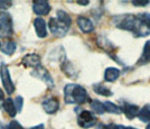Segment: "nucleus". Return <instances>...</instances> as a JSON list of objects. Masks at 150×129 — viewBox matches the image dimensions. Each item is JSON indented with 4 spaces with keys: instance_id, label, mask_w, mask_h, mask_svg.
Returning a JSON list of instances; mask_svg holds the SVG:
<instances>
[{
    "instance_id": "473e14b6",
    "label": "nucleus",
    "mask_w": 150,
    "mask_h": 129,
    "mask_svg": "<svg viewBox=\"0 0 150 129\" xmlns=\"http://www.w3.org/2000/svg\"><path fill=\"white\" fill-rule=\"evenodd\" d=\"M0 129H4V125L2 123H0Z\"/></svg>"
},
{
    "instance_id": "c85d7f7f",
    "label": "nucleus",
    "mask_w": 150,
    "mask_h": 129,
    "mask_svg": "<svg viewBox=\"0 0 150 129\" xmlns=\"http://www.w3.org/2000/svg\"><path fill=\"white\" fill-rule=\"evenodd\" d=\"M28 129H45L44 125L43 123H39L37 126H34V127H31V128H28Z\"/></svg>"
},
{
    "instance_id": "0eeeda50",
    "label": "nucleus",
    "mask_w": 150,
    "mask_h": 129,
    "mask_svg": "<svg viewBox=\"0 0 150 129\" xmlns=\"http://www.w3.org/2000/svg\"><path fill=\"white\" fill-rule=\"evenodd\" d=\"M33 9H34V12L38 16H45V15H48V12L50 11V5L48 1L38 0L33 2Z\"/></svg>"
},
{
    "instance_id": "dca6fc26",
    "label": "nucleus",
    "mask_w": 150,
    "mask_h": 129,
    "mask_svg": "<svg viewBox=\"0 0 150 129\" xmlns=\"http://www.w3.org/2000/svg\"><path fill=\"white\" fill-rule=\"evenodd\" d=\"M4 108H5L6 112L10 117H15V116H16L17 110H16V107H15L13 101L10 98H7L6 100L4 101Z\"/></svg>"
},
{
    "instance_id": "cd10ccee",
    "label": "nucleus",
    "mask_w": 150,
    "mask_h": 129,
    "mask_svg": "<svg viewBox=\"0 0 150 129\" xmlns=\"http://www.w3.org/2000/svg\"><path fill=\"white\" fill-rule=\"evenodd\" d=\"M149 4V1H132V5L136 7H144Z\"/></svg>"
},
{
    "instance_id": "b1692460",
    "label": "nucleus",
    "mask_w": 150,
    "mask_h": 129,
    "mask_svg": "<svg viewBox=\"0 0 150 129\" xmlns=\"http://www.w3.org/2000/svg\"><path fill=\"white\" fill-rule=\"evenodd\" d=\"M13 103H15V107H16V110L20 112L21 109H23V105H24V99L21 98V97H17Z\"/></svg>"
},
{
    "instance_id": "f03ea898",
    "label": "nucleus",
    "mask_w": 150,
    "mask_h": 129,
    "mask_svg": "<svg viewBox=\"0 0 150 129\" xmlns=\"http://www.w3.org/2000/svg\"><path fill=\"white\" fill-rule=\"evenodd\" d=\"M64 100L69 105H82L88 100V94L83 86L69 83L64 88Z\"/></svg>"
},
{
    "instance_id": "9d476101",
    "label": "nucleus",
    "mask_w": 150,
    "mask_h": 129,
    "mask_svg": "<svg viewBox=\"0 0 150 129\" xmlns=\"http://www.w3.org/2000/svg\"><path fill=\"white\" fill-rule=\"evenodd\" d=\"M42 105H43V109L45 110V112L53 115V113H55L58 110L59 102H58V100L56 98H48L46 99L45 101H43Z\"/></svg>"
},
{
    "instance_id": "aec40b11",
    "label": "nucleus",
    "mask_w": 150,
    "mask_h": 129,
    "mask_svg": "<svg viewBox=\"0 0 150 129\" xmlns=\"http://www.w3.org/2000/svg\"><path fill=\"white\" fill-rule=\"evenodd\" d=\"M140 63H148L150 62V41H147V43L144 44V51H142V55L140 58Z\"/></svg>"
},
{
    "instance_id": "4468645a",
    "label": "nucleus",
    "mask_w": 150,
    "mask_h": 129,
    "mask_svg": "<svg viewBox=\"0 0 150 129\" xmlns=\"http://www.w3.org/2000/svg\"><path fill=\"white\" fill-rule=\"evenodd\" d=\"M120 76V70L117 68H108L104 72V81L106 82H114Z\"/></svg>"
},
{
    "instance_id": "6e6552de",
    "label": "nucleus",
    "mask_w": 150,
    "mask_h": 129,
    "mask_svg": "<svg viewBox=\"0 0 150 129\" xmlns=\"http://www.w3.org/2000/svg\"><path fill=\"white\" fill-rule=\"evenodd\" d=\"M35 71L36 72H33V75H35L36 78L38 79H40V80H43L47 84L48 86H54V81L52 79V76L50 75V73L47 72V70L44 68H42V66H38V68H35Z\"/></svg>"
},
{
    "instance_id": "f3484780",
    "label": "nucleus",
    "mask_w": 150,
    "mask_h": 129,
    "mask_svg": "<svg viewBox=\"0 0 150 129\" xmlns=\"http://www.w3.org/2000/svg\"><path fill=\"white\" fill-rule=\"evenodd\" d=\"M93 90L95 93L100 94V96H103V97H110L112 96V91L110 89H108L106 86H104L102 83H96L93 86Z\"/></svg>"
},
{
    "instance_id": "20e7f679",
    "label": "nucleus",
    "mask_w": 150,
    "mask_h": 129,
    "mask_svg": "<svg viewBox=\"0 0 150 129\" xmlns=\"http://www.w3.org/2000/svg\"><path fill=\"white\" fill-rule=\"evenodd\" d=\"M48 27H50L52 34H54L55 36L62 37L64 36L69 29V26L65 23H63L62 20H59L56 17H53L50 19V23H48Z\"/></svg>"
},
{
    "instance_id": "c756f323",
    "label": "nucleus",
    "mask_w": 150,
    "mask_h": 129,
    "mask_svg": "<svg viewBox=\"0 0 150 129\" xmlns=\"http://www.w3.org/2000/svg\"><path fill=\"white\" fill-rule=\"evenodd\" d=\"M77 4L81 5V6H86V5H88L90 2H88V1H77Z\"/></svg>"
},
{
    "instance_id": "f8f14e48",
    "label": "nucleus",
    "mask_w": 150,
    "mask_h": 129,
    "mask_svg": "<svg viewBox=\"0 0 150 129\" xmlns=\"http://www.w3.org/2000/svg\"><path fill=\"white\" fill-rule=\"evenodd\" d=\"M34 27H35V31L37 34L38 37L40 38H44L47 36V26H46V21L43 18L38 17L34 20Z\"/></svg>"
},
{
    "instance_id": "72a5a7b5",
    "label": "nucleus",
    "mask_w": 150,
    "mask_h": 129,
    "mask_svg": "<svg viewBox=\"0 0 150 129\" xmlns=\"http://www.w3.org/2000/svg\"><path fill=\"white\" fill-rule=\"evenodd\" d=\"M0 44H1V43H0ZM0 47H1V45H0Z\"/></svg>"
},
{
    "instance_id": "ddd939ff",
    "label": "nucleus",
    "mask_w": 150,
    "mask_h": 129,
    "mask_svg": "<svg viewBox=\"0 0 150 129\" xmlns=\"http://www.w3.org/2000/svg\"><path fill=\"white\" fill-rule=\"evenodd\" d=\"M121 111L125 113L128 119H133L138 116L139 112V107L136 105H131V103H127L125 102L123 105H121Z\"/></svg>"
},
{
    "instance_id": "7ed1b4c3",
    "label": "nucleus",
    "mask_w": 150,
    "mask_h": 129,
    "mask_svg": "<svg viewBox=\"0 0 150 129\" xmlns=\"http://www.w3.org/2000/svg\"><path fill=\"white\" fill-rule=\"evenodd\" d=\"M13 34V21L9 14L0 11V37H9Z\"/></svg>"
},
{
    "instance_id": "39448f33",
    "label": "nucleus",
    "mask_w": 150,
    "mask_h": 129,
    "mask_svg": "<svg viewBox=\"0 0 150 129\" xmlns=\"http://www.w3.org/2000/svg\"><path fill=\"white\" fill-rule=\"evenodd\" d=\"M98 123V119L91 111L83 110L77 116V123L82 128H91L94 127Z\"/></svg>"
},
{
    "instance_id": "423d86ee",
    "label": "nucleus",
    "mask_w": 150,
    "mask_h": 129,
    "mask_svg": "<svg viewBox=\"0 0 150 129\" xmlns=\"http://www.w3.org/2000/svg\"><path fill=\"white\" fill-rule=\"evenodd\" d=\"M0 76H1V81H2V84H4V88L6 89L7 93L11 94L15 91V86H13L11 76L9 73V68L6 64H2L0 68Z\"/></svg>"
},
{
    "instance_id": "f257e3e1",
    "label": "nucleus",
    "mask_w": 150,
    "mask_h": 129,
    "mask_svg": "<svg viewBox=\"0 0 150 129\" xmlns=\"http://www.w3.org/2000/svg\"><path fill=\"white\" fill-rule=\"evenodd\" d=\"M113 23L118 28L131 31L138 37H144L150 35V26L141 18L140 14L139 15L123 14L119 16H114Z\"/></svg>"
},
{
    "instance_id": "393cba45",
    "label": "nucleus",
    "mask_w": 150,
    "mask_h": 129,
    "mask_svg": "<svg viewBox=\"0 0 150 129\" xmlns=\"http://www.w3.org/2000/svg\"><path fill=\"white\" fill-rule=\"evenodd\" d=\"M7 129H24V127L18 123V121H16V120H13L11 123L8 125V127Z\"/></svg>"
},
{
    "instance_id": "5701e85b",
    "label": "nucleus",
    "mask_w": 150,
    "mask_h": 129,
    "mask_svg": "<svg viewBox=\"0 0 150 129\" xmlns=\"http://www.w3.org/2000/svg\"><path fill=\"white\" fill-rule=\"evenodd\" d=\"M99 129H137V128H134V127H129V126H123V125L110 123V125H103V126H100Z\"/></svg>"
},
{
    "instance_id": "6ab92c4d",
    "label": "nucleus",
    "mask_w": 150,
    "mask_h": 129,
    "mask_svg": "<svg viewBox=\"0 0 150 129\" xmlns=\"http://www.w3.org/2000/svg\"><path fill=\"white\" fill-rule=\"evenodd\" d=\"M91 109L93 110V112L98 113V115H102V113L105 112L103 102H101L99 100H92L91 101Z\"/></svg>"
},
{
    "instance_id": "2f4dec72",
    "label": "nucleus",
    "mask_w": 150,
    "mask_h": 129,
    "mask_svg": "<svg viewBox=\"0 0 150 129\" xmlns=\"http://www.w3.org/2000/svg\"><path fill=\"white\" fill-rule=\"evenodd\" d=\"M146 129H150V123H148V125H147V127H146Z\"/></svg>"
},
{
    "instance_id": "a878e982",
    "label": "nucleus",
    "mask_w": 150,
    "mask_h": 129,
    "mask_svg": "<svg viewBox=\"0 0 150 129\" xmlns=\"http://www.w3.org/2000/svg\"><path fill=\"white\" fill-rule=\"evenodd\" d=\"M11 1H6V0H0V9H8L11 6Z\"/></svg>"
},
{
    "instance_id": "9b49d317",
    "label": "nucleus",
    "mask_w": 150,
    "mask_h": 129,
    "mask_svg": "<svg viewBox=\"0 0 150 129\" xmlns=\"http://www.w3.org/2000/svg\"><path fill=\"white\" fill-rule=\"evenodd\" d=\"M23 64L25 65L26 68H38L40 66V57L37 54H27L23 57Z\"/></svg>"
},
{
    "instance_id": "2eb2a0df",
    "label": "nucleus",
    "mask_w": 150,
    "mask_h": 129,
    "mask_svg": "<svg viewBox=\"0 0 150 129\" xmlns=\"http://www.w3.org/2000/svg\"><path fill=\"white\" fill-rule=\"evenodd\" d=\"M141 121L144 123H149L150 121V105H144L141 109H139L137 116Z\"/></svg>"
},
{
    "instance_id": "a211bd4d",
    "label": "nucleus",
    "mask_w": 150,
    "mask_h": 129,
    "mask_svg": "<svg viewBox=\"0 0 150 129\" xmlns=\"http://www.w3.org/2000/svg\"><path fill=\"white\" fill-rule=\"evenodd\" d=\"M104 105V109H105V112H110V113H115V115H119L121 113V107L117 105L115 103H113L111 101H105L103 102Z\"/></svg>"
},
{
    "instance_id": "4be33fe9",
    "label": "nucleus",
    "mask_w": 150,
    "mask_h": 129,
    "mask_svg": "<svg viewBox=\"0 0 150 129\" xmlns=\"http://www.w3.org/2000/svg\"><path fill=\"white\" fill-rule=\"evenodd\" d=\"M56 18H58L59 20H62L63 23L67 24L69 26H71V24H72V19L69 17V15L66 11H64V10H57Z\"/></svg>"
},
{
    "instance_id": "1a4fd4ad",
    "label": "nucleus",
    "mask_w": 150,
    "mask_h": 129,
    "mask_svg": "<svg viewBox=\"0 0 150 129\" xmlns=\"http://www.w3.org/2000/svg\"><path fill=\"white\" fill-rule=\"evenodd\" d=\"M76 23H77L79 28H80L83 33H85V34L92 33V31H94V24L92 23L91 19L86 18V17L80 16V17L77 18V20H76Z\"/></svg>"
},
{
    "instance_id": "7c9ffc66",
    "label": "nucleus",
    "mask_w": 150,
    "mask_h": 129,
    "mask_svg": "<svg viewBox=\"0 0 150 129\" xmlns=\"http://www.w3.org/2000/svg\"><path fill=\"white\" fill-rule=\"evenodd\" d=\"M0 100H4V92L1 89H0Z\"/></svg>"
},
{
    "instance_id": "bb28decb",
    "label": "nucleus",
    "mask_w": 150,
    "mask_h": 129,
    "mask_svg": "<svg viewBox=\"0 0 150 129\" xmlns=\"http://www.w3.org/2000/svg\"><path fill=\"white\" fill-rule=\"evenodd\" d=\"M140 16L150 26V14H148V12H142V14H140Z\"/></svg>"
},
{
    "instance_id": "412c9836",
    "label": "nucleus",
    "mask_w": 150,
    "mask_h": 129,
    "mask_svg": "<svg viewBox=\"0 0 150 129\" xmlns=\"http://www.w3.org/2000/svg\"><path fill=\"white\" fill-rule=\"evenodd\" d=\"M0 48L2 51V53H5L7 55H11V54L15 53V51H16V43L15 42H7Z\"/></svg>"
}]
</instances>
